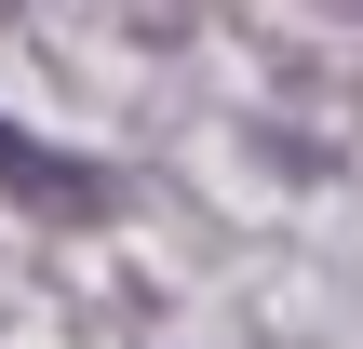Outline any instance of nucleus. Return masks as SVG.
<instances>
[{
	"label": "nucleus",
	"mask_w": 363,
	"mask_h": 349,
	"mask_svg": "<svg viewBox=\"0 0 363 349\" xmlns=\"http://www.w3.org/2000/svg\"><path fill=\"white\" fill-rule=\"evenodd\" d=\"M0 188H54V202H94V175H67L54 148H27L13 121H0Z\"/></svg>",
	"instance_id": "f257e3e1"
}]
</instances>
